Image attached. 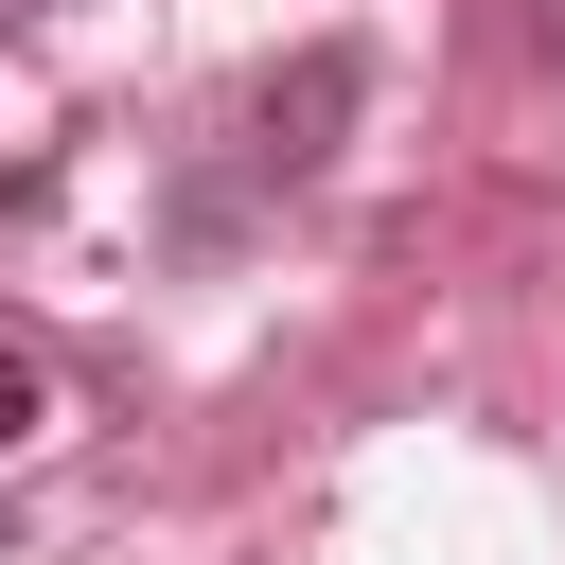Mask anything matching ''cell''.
Here are the masks:
<instances>
[{
	"label": "cell",
	"mask_w": 565,
	"mask_h": 565,
	"mask_svg": "<svg viewBox=\"0 0 565 565\" xmlns=\"http://www.w3.org/2000/svg\"><path fill=\"white\" fill-rule=\"evenodd\" d=\"M35 406H53V388H35V353H0V459L35 441Z\"/></svg>",
	"instance_id": "cell-2"
},
{
	"label": "cell",
	"mask_w": 565,
	"mask_h": 565,
	"mask_svg": "<svg viewBox=\"0 0 565 565\" xmlns=\"http://www.w3.org/2000/svg\"><path fill=\"white\" fill-rule=\"evenodd\" d=\"M353 106H371V53H353V35H300V53L247 88V177H265V194H282V177H318Z\"/></svg>",
	"instance_id": "cell-1"
},
{
	"label": "cell",
	"mask_w": 565,
	"mask_h": 565,
	"mask_svg": "<svg viewBox=\"0 0 565 565\" xmlns=\"http://www.w3.org/2000/svg\"><path fill=\"white\" fill-rule=\"evenodd\" d=\"M0 18H71V0H0Z\"/></svg>",
	"instance_id": "cell-5"
},
{
	"label": "cell",
	"mask_w": 565,
	"mask_h": 565,
	"mask_svg": "<svg viewBox=\"0 0 565 565\" xmlns=\"http://www.w3.org/2000/svg\"><path fill=\"white\" fill-rule=\"evenodd\" d=\"M35 194H53V177H0V212H35Z\"/></svg>",
	"instance_id": "cell-4"
},
{
	"label": "cell",
	"mask_w": 565,
	"mask_h": 565,
	"mask_svg": "<svg viewBox=\"0 0 565 565\" xmlns=\"http://www.w3.org/2000/svg\"><path fill=\"white\" fill-rule=\"evenodd\" d=\"M530 35H547V71H565V0H530Z\"/></svg>",
	"instance_id": "cell-3"
}]
</instances>
